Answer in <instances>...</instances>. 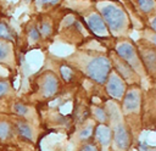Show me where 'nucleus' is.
I'll use <instances>...</instances> for the list:
<instances>
[{
	"mask_svg": "<svg viewBox=\"0 0 156 151\" xmlns=\"http://www.w3.org/2000/svg\"><path fill=\"white\" fill-rule=\"evenodd\" d=\"M85 71L89 78H91L98 83H104L107 79V76L111 71V65L108 58L104 56H99V57L91 58L87 63Z\"/></svg>",
	"mask_w": 156,
	"mask_h": 151,
	"instance_id": "obj_1",
	"label": "nucleus"
},
{
	"mask_svg": "<svg viewBox=\"0 0 156 151\" xmlns=\"http://www.w3.org/2000/svg\"><path fill=\"white\" fill-rule=\"evenodd\" d=\"M101 16H102V21L108 26V28L113 32H117L119 29L123 28V26L126 24V16L124 12L118 9L115 5H107L102 9L101 11Z\"/></svg>",
	"mask_w": 156,
	"mask_h": 151,
	"instance_id": "obj_2",
	"label": "nucleus"
},
{
	"mask_svg": "<svg viewBox=\"0 0 156 151\" xmlns=\"http://www.w3.org/2000/svg\"><path fill=\"white\" fill-rule=\"evenodd\" d=\"M106 90L115 99H121L122 95L124 94V83L117 73H112L108 77V80L106 84Z\"/></svg>",
	"mask_w": 156,
	"mask_h": 151,
	"instance_id": "obj_3",
	"label": "nucleus"
},
{
	"mask_svg": "<svg viewBox=\"0 0 156 151\" xmlns=\"http://www.w3.org/2000/svg\"><path fill=\"white\" fill-rule=\"evenodd\" d=\"M117 54L126 61V63L128 66H132L133 68H136L138 65V60H136V51L133 47L132 44L129 43H123L121 45H118L117 47Z\"/></svg>",
	"mask_w": 156,
	"mask_h": 151,
	"instance_id": "obj_4",
	"label": "nucleus"
},
{
	"mask_svg": "<svg viewBox=\"0 0 156 151\" xmlns=\"http://www.w3.org/2000/svg\"><path fill=\"white\" fill-rule=\"evenodd\" d=\"M138 107H139V94L136 89H130L126 94L123 101V108L124 111H127V113H132L135 112Z\"/></svg>",
	"mask_w": 156,
	"mask_h": 151,
	"instance_id": "obj_5",
	"label": "nucleus"
},
{
	"mask_svg": "<svg viewBox=\"0 0 156 151\" xmlns=\"http://www.w3.org/2000/svg\"><path fill=\"white\" fill-rule=\"evenodd\" d=\"M57 88H58V82H57L56 77L50 74V73L46 74L43 79V83H41V89H43L44 95L45 96L54 95L57 91Z\"/></svg>",
	"mask_w": 156,
	"mask_h": 151,
	"instance_id": "obj_6",
	"label": "nucleus"
},
{
	"mask_svg": "<svg viewBox=\"0 0 156 151\" xmlns=\"http://www.w3.org/2000/svg\"><path fill=\"white\" fill-rule=\"evenodd\" d=\"M88 26H89V28L93 30V32H95V33H98V34H105L106 33V26H105V22L102 21V18L99 16V15H96V13H93L91 16H89L88 17Z\"/></svg>",
	"mask_w": 156,
	"mask_h": 151,
	"instance_id": "obj_7",
	"label": "nucleus"
},
{
	"mask_svg": "<svg viewBox=\"0 0 156 151\" xmlns=\"http://www.w3.org/2000/svg\"><path fill=\"white\" fill-rule=\"evenodd\" d=\"M115 141H116V145L121 149V150H124L128 147V142H129V136H128V133L124 127L119 125L116 128V132H115Z\"/></svg>",
	"mask_w": 156,
	"mask_h": 151,
	"instance_id": "obj_8",
	"label": "nucleus"
},
{
	"mask_svg": "<svg viewBox=\"0 0 156 151\" xmlns=\"http://www.w3.org/2000/svg\"><path fill=\"white\" fill-rule=\"evenodd\" d=\"M111 138V132L106 125H99L96 128V139L100 144L107 145Z\"/></svg>",
	"mask_w": 156,
	"mask_h": 151,
	"instance_id": "obj_9",
	"label": "nucleus"
},
{
	"mask_svg": "<svg viewBox=\"0 0 156 151\" xmlns=\"http://www.w3.org/2000/svg\"><path fill=\"white\" fill-rule=\"evenodd\" d=\"M143 58L145 60L146 67L150 69V72H156V54L152 50H149Z\"/></svg>",
	"mask_w": 156,
	"mask_h": 151,
	"instance_id": "obj_10",
	"label": "nucleus"
},
{
	"mask_svg": "<svg viewBox=\"0 0 156 151\" xmlns=\"http://www.w3.org/2000/svg\"><path fill=\"white\" fill-rule=\"evenodd\" d=\"M17 129L20 132V134L26 138V139H32L33 138V130L29 127V124L24 123V122H18L17 123Z\"/></svg>",
	"mask_w": 156,
	"mask_h": 151,
	"instance_id": "obj_11",
	"label": "nucleus"
},
{
	"mask_svg": "<svg viewBox=\"0 0 156 151\" xmlns=\"http://www.w3.org/2000/svg\"><path fill=\"white\" fill-rule=\"evenodd\" d=\"M12 34L6 23L0 22V40H11Z\"/></svg>",
	"mask_w": 156,
	"mask_h": 151,
	"instance_id": "obj_12",
	"label": "nucleus"
},
{
	"mask_svg": "<svg viewBox=\"0 0 156 151\" xmlns=\"http://www.w3.org/2000/svg\"><path fill=\"white\" fill-rule=\"evenodd\" d=\"M10 54V45L5 40H0V61L7 58Z\"/></svg>",
	"mask_w": 156,
	"mask_h": 151,
	"instance_id": "obj_13",
	"label": "nucleus"
},
{
	"mask_svg": "<svg viewBox=\"0 0 156 151\" xmlns=\"http://www.w3.org/2000/svg\"><path fill=\"white\" fill-rule=\"evenodd\" d=\"M11 127L7 122H0V139H6L10 135Z\"/></svg>",
	"mask_w": 156,
	"mask_h": 151,
	"instance_id": "obj_14",
	"label": "nucleus"
},
{
	"mask_svg": "<svg viewBox=\"0 0 156 151\" xmlns=\"http://www.w3.org/2000/svg\"><path fill=\"white\" fill-rule=\"evenodd\" d=\"M138 5L140 6V9L144 11V12H149L154 5H155V1H138Z\"/></svg>",
	"mask_w": 156,
	"mask_h": 151,
	"instance_id": "obj_15",
	"label": "nucleus"
},
{
	"mask_svg": "<svg viewBox=\"0 0 156 151\" xmlns=\"http://www.w3.org/2000/svg\"><path fill=\"white\" fill-rule=\"evenodd\" d=\"M13 110H15V112L16 113H18V114H21V116H26L27 113H28V107L27 106H24L23 104H16L15 106H13Z\"/></svg>",
	"mask_w": 156,
	"mask_h": 151,
	"instance_id": "obj_16",
	"label": "nucleus"
},
{
	"mask_svg": "<svg viewBox=\"0 0 156 151\" xmlns=\"http://www.w3.org/2000/svg\"><path fill=\"white\" fill-rule=\"evenodd\" d=\"M61 74L65 80H69L72 78V71L68 69L67 67H61Z\"/></svg>",
	"mask_w": 156,
	"mask_h": 151,
	"instance_id": "obj_17",
	"label": "nucleus"
},
{
	"mask_svg": "<svg viewBox=\"0 0 156 151\" xmlns=\"http://www.w3.org/2000/svg\"><path fill=\"white\" fill-rule=\"evenodd\" d=\"M29 38L32 39V40H38L39 38H40V33H39V30L37 29V28H32L30 29V32H29Z\"/></svg>",
	"mask_w": 156,
	"mask_h": 151,
	"instance_id": "obj_18",
	"label": "nucleus"
},
{
	"mask_svg": "<svg viewBox=\"0 0 156 151\" xmlns=\"http://www.w3.org/2000/svg\"><path fill=\"white\" fill-rule=\"evenodd\" d=\"M9 90V83L6 80H0V96H2Z\"/></svg>",
	"mask_w": 156,
	"mask_h": 151,
	"instance_id": "obj_19",
	"label": "nucleus"
},
{
	"mask_svg": "<svg viewBox=\"0 0 156 151\" xmlns=\"http://www.w3.org/2000/svg\"><path fill=\"white\" fill-rule=\"evenodd\" d=\"M50 32H51V28H50V26H49L48 23H43V24H41V27H40V30H39V33H41V34H44V35H48Z\"/></svg>",
	"mask_w": 156,
	"mask_h": 151,
	"instance_id": "obj_20",
	"label": "nucleus"
},
{
	"mask_svg": "<svg viewBox=\"0 0 156 151\" xmlns=\"http://www.w3.org/2000/svg\"><path fill=\"white\" fill-rule=\"evenodd\" d=\"M80 151H98V147L95 145H93V144H87L85 146L82 147Z\"/></svg>",
	"mask_w": 156,
	"mask_h": 151,
	"instance_id": "obj_21",
	"label": "nucleus"
},
{
	"mask_svg": "<svg viewBox=\"0 0 156 151\" xmlns=\"http://www.w3.org/2000/svg\"><path fill=\"white\" fill-rule=\"evenodd\" d=\"M90 133H91V129H90V128H85V130H83V132L80 133V138H82V139H87V138L90 135Z\"/></svg>",
	"mask_w": 156,
	"mask_h": 151,
	"instance_id": "obj_22",
	"label": "nucleus"
},
{
	"mask_svg": "<svg viewBox=\"0 0 156 151\" xmlns=\"http://www.w3.org/2000/svg\"><path fill=\"white\" fill-rule=\"evenodd\" d=\"M96 116L99 117L100 121H105V113L102 112L101 108H96Z\"/></svg>",
	"mask_w": 156,
	"mask_h": 151,
	"instance_id": "obj_23",
	"label": "nucleus"
},
{
	"mask_svg": "<svg viewBox=\"0 0 156 151\" xmlns=\"http://www.w3.org/2000/svg\"><path fill=\"white\" fill-rule=\"evenodd\" d=\"M150 24H151V28H152V29L156 32V17H155V18L151 21V23H150Z\"/></svg>",
	"mask_w": 156,
	"mask_h": 151,
	"instance_id": "obj_24",
	"label": "nucleus"
},
{
	"mask_svg": "<svg viewBox=\"0 0 156 151\" xmlns=\"http://www.w3.org/2000/svg\"><path fill=\"white\" fill-rule=\"evenodd\" d=\"M152 41H154V44L156 45V35H154V38H152Z\"/></svg>",
	"mask_w": 156,
	"mask_h": 151,
	"instance_id": "obj_25",
	"label": "nucleus"
}]
</instances>
